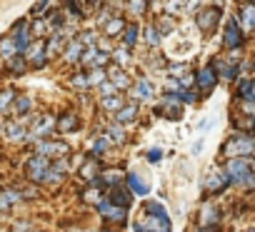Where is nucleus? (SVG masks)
Returning <instances> with one entry per match:
<instances>
[{
	"instance_id": "nucleus-6",
	"label": "nucleus",
	"mask_w": 255,
	"mask_h": 232,
	"mask_svg": "<svg viewBox=\"0 0 255 232\" xmlns=\"http://www.w3.org/2000/svg\"><path fill=\"white\" fill-rule=\"evenodd\" d=\"M153 115H155V118L168 120V123H180V120H183V115H185V105H183L180 95L163 92L160 100L153 105Z\"/></svg>"
},
{
	"instance_id": "nucleus-25",
	"label": "nucleus",
	"mask_w": 255,
	"mask_h": 232,
	"mask_svg": "<svg viewBox=\"0 0 255 232\" xmlns=\"http://www.w3.org/2000/svg\"><path fill=\"white\" fill-rule=\"evenodd\" d=\"M83 50H85V45H83V43L78 40V35H75V38H73V40H70V43L65 45V50H63V55H60V60H58V63L73 70V68H78Z\"/></svg>"
},
{
	"instance_id": "nucleus-55",
	"label": "nucleus",
	"mask_w": 255,
	"mask_h": 232,
	"mask_svg": "<svg viewBox=\"0 0 255 232\" xmlns=\"http://www.w3.org/2000/svg\"><path fill=\"white\" fill-rule=\"evenodd\" d=\"M145 157H148L150 165H160V160H163V150H160V148H150V150L145 153Z\"/></svg>"
},
{
	"instance_id": "nucleus-42",
	"label": "nucleus",
	"mask_w": 255,
	"mask_h": 232,
	"mask_svg": "<svg viewBox=\"0 0 255 232\" xmlns=\"http://www.w3.org/2000/svg\"><path fill=\"white\" fill-rule=\"evenodd\" d=\"M153 25L160 30V35L165 38V35H170L175 28H178V18H173V15H168V13H158L155 18H153Z\"/></svg>"
},
{
	"instance_id": "nucleus-49",
	"label": "nucleus",
	"mask_w": 255,
	"mask_h": 232,
	"mask_svg": "<svg viewBox=\"0 0 255 232\" xmlns=\"http://www.w3.org/2000/svg\"><path fill=\"white\" fill-rule=\"evenodd\" d=\"M55 5H58L55 0H35L33 8H30V13H28V18H45Z\"/></svg>"
},
{
	"instance_id": "nucleus-14",
	"label": "nucleus",
	"mask_w": 255,
	"mask_h": 232,
	"mask_svg": "<svg viewBox=\"0 0 255 232\" xmlns=\"http://www.w3.org/2000/svg\"><path fill=\"white\" fill-rule=\"evenodd\" d=\"M8 35L15 40V45H18V50H20V55H23L25 48L33 43V35H30V18L23 15V18L13 20V25L8 28Z\"/></svg>"
},
{
	"instance_id": "nucleus-31",
	"label": "nucleus",
	"mask_w": 255,
	"mask_h": 232,
	"mask_svg": "<svg viewBox=\"0 0 255 232\" xmlns=\"http://www.w3.org/2000/svg\"><path fill=\"white\" fill-rule=\"evenodd\" d=\"M113 148V143H110V138L105 135V133H100L98 138H93L90 140V145H88V153H85V157H98V160H103L105 155H108V150Z\"/></svg>"
},
{
	"instance_id": "nucleus-10",
	"label": "nucleus",
	"mask_w": 255,
	"mask_h": 232,
	"mask_svg": "<svg viewBox=\"0 0 255 232\" xmlns=\"http://www.w3.org/2000/svg\"><path fill=\"white\" fill-rule=\"evenodd\" d=\"M48 170H50V160L43 157V155H38V153H33V155L23 162V175H25V180H28V182H35V185H43V177H45Z\"/></svg>"
},
{
	"instance_id": "nucleus-18",
	"label": "nucleus",
	"mask_w": 255,
	"mask_h": 232,
	"mask_svg": "<svg viewBox=\"0 0 255 232\" xmlns=\"http://www.w3.org/2000/svg\"><path fill=\"white\" fill-rule=\"evenodd\" d=\"M173 230V222L170 220H163V217H155V215H143L133 222V232H170Z\"/></svg>"
},
{
	"instance_id": "nucleus-48",
	"label": "nucleus",
	"mask_w": 255,
	"mask_h": 232,
	"mask_svg": "<svg viewBox=\"0 0 255 232\" xmlns=\"http://www.w3.org/2000/svg\"><path fill=\"white\" fill-rule=\"evenodd\" d=\"M78 40H80L85 48H90V45H98V43L103 40V35H100L98 28H80V30H78Z\"/></svg>"
},
{
	"instance_id": "nucleus-37",
	"label": "nucleus",
	"mask_w": 255,
	"mask_h": 232,
	"mask_svg": "<svg viewBox=\"0 0 255 232\" xmlns=\"http://www.w3.org/2000/svg\"><path fill=\"white\" fill-rule=\"evenodd\" d=\"M110 63H115V65L128 70V65H133V50L125 48L123 43H115L113 50H110Z\"/></svg>"
},
{
	"instance_id": "nucleus-57",
	"label": "nucleus",
	"mask_w": 255,
	"mask_h": 232,
	"mask_svg": "<svg viewBox=\"0 0 255 232\" xmlns=\"http://www.w3.org/2000/svg\"><path fill=\"white\" fill-rule=\"evenodd\" d=\"M203 5H215V8H223L225 0H203Z\"/></svg>"
},
{
	"instance_id": "nucleus-21",
	"label": "nucleus",
	"mask_w": 255,
	"mask_h": 232,
	"mask_svg": "<svg viewBox=\"0 0 255 232\" xmlns=\"http://www.w3.org/2000/svg\"><path fill=\"white\" fill-rule=\"evenodd\" d=\"M108 80L118 87V92H128V90H130V85H133V75L128 73L125 68L115 65V63L108 65Z\"/></svg>"
},
{
	"instance_id": "nucleus-54",
	"label": "nucleus",
	"mask_w": 255,
	"mask_h": 232,
	"mask_svg": "<svg viewBox=\"0 0 255 232\" xmlns=\"http://www.w3.org/2000/svg\"><path fill=\"white\" fill-rule=\"evenodd\" d=\"M115 92H118V87H115L110 80H105L103 85L95 87V95H98V97H108V95H115Z\"/></svg>"
},
{
	"instance_id": "nucleus-53",
	"label": "nucleus",
	"mask_w": 255,
	"mask_h": 232,
	"mask_svg": "<svg viewBox=\"0 0 255 232\" xmlns=\"http://www.w3.org/2000/svg\"><path fill=\"white\" fill-rule=\"evenodd\" d=\"M35 227V222L33 220H15V222H10V227H8V232H30Z\"/></svg>"
},
{
	"instance_id": "nucleus-13",
	"label": "nucleus",
	"mask_w": 255,
	"mask_h": 232,
	"mask_svg": "<svg viewBox=\"0 0 255 232\" xmlns=\"http://www.w3.org/2000/svg\"><path fill=\"white\" fill-rule=\"evenodd\" d=\"M125 167H120V165H103L100 167V175H98V180L93 182V185H98V187H103V192L105 190H110V187H118V185H125Z\"/></svg>"
},
{
	"instance_id": "nucleus-39",
	"label": "nucleus",
	"mask_w": 255,
	"mask_h": 232,
	"mask_svg": "<svg viewBox=\"0 0 255 232\" xmlns=\"http://www.w3.org/2000/svg\"><path fill=\"white\" fill-rule=\"evenodd\" d=\"M65 177H68V172H65V170H60V167H55V165L50 162V170L45 172V177H43V185H40V187H50V190H58V187H63Z\"/></svg>"
},
{
	"instance_id": "nucleus-44",
	"label": "nucleus",
	"mask_w": 255,
	"mask_h": 232,
	"mask_svg": "<svg viewBox=\"0 0 255 232\" xmlns=\"http://www.w3.org/2000/svg\"><path fill=\"white\" fill-rule=\"evenodd\" d=\"M15 55H20L15 40H13L8 33H3V35H0V60L5 63V60H10V58H15Z\"/></svg>"
},
{
	"instance_id": "nucleus-40",
	"label": "nucleus",
	"mask_w": 255,
	"mask_h": 232,
	"mask_svg": "<svg viewBox=\"0 0 255 232\" xmlns=\"http://www.w3.org/2000/svg\"><path fill=\"white\" fill-rule=\"evenodd\" d=\"M100 200H103V187H98V185H93V182L80 185V202H85V205L95 207Z\"/></svg>"
},
{
	"instance_id": "nucleus-33",
	"label": "nucleus",
	"mask_w": 255,
	"mask_h": 232,
	"mask_svg": "<svg viewBox=\"0 0 255 232\" xmlns=\"http://www.w3.org/2000/svg\"><path fill=\"white\" fill-rule=\"evenodd\" d=\"M125 185L130 187V192L135 197H148V192H150V185H148V180L140 172H128L125 175Z\"/></svg>"
},
{
	"instance_id": "nucleus-3",
	"label": "nucleus",
	"mask_w": 255,
	"mask_h": 232,
	"mask_svg": "<svg viewBox=\"0 0 255 232\" xmlns=\"http://www.w3.org/2000/svg\"><path fill=\"white\" fill-rule=\"evenodd\" d=\"M53 135H58V115L50 110L35 112L28 125V145H33L35 140H43V138H53Z\"/></svg>"
},
{
	"instance_id": "nucleus-62",
	"label": "nucleus",
	"mask_w": 255,
	"mask_h": 232,
	"mask_svg": "<svg viewBox=\"0 0 255 232\" xmlns=\"http://www.w3.org/2000/svg\"><path fill=\"white\" fill-rule=\"evenodd\" d=\"M253 145H255V135H253Z\"/></svg>"
},
{
	"instance_id": "nucleus-58",
	"label": "nucleus",
	"mask_w": 255,
	"mask_h": 232,
	"mask_svg": "<svg viewBox=\"0 0 255 232\" xmlns=\"http://www.w3.org/2000/svg\"><path fill=\"white\" fill-rule=\"evenodd\" d=\"M30 232H48V230H35V227H33V230H30Z\"/></svg>"
},
{
	"instance_id": "nucleus-26",
	"label": "nucleus",
	"mask_w": 255,
	"mask_h": 232,
	"mask_svg": "<svg viewBox=\"0 0 255 232\" xmlns=\"http://www.w3.org/2000/svg\"><path fill=\"white\" fill-rule=\"evenodd\" d=\"M105 162L103 160H98V157H85V162L78 167V180H80V185H88V182H95L98 180V175H100V167H103Z\"/></svg>"
},
{
	"instance_id": "nucleus-12",
	"label": "nucleus",
	"mask_w": 255,
	"mask_h": 232,
	"mask_svg": "<svg viewBox=\"0 0 255 232\" xmlns=\"http://www.w3.org/2000/svg\"><path fill=\"white\" fill-rule=\"evenodd\" d=\"M58 115V135H73L83 128V115L78 107H63Z\"/></svg>"
},
{
	"instance_id": "nucleus-38",
	"label": "nucleus",
	"mask_w": 255,
	"mask_h": 232,
	"mask_svg": "<svg viewBox=\"0 0 255 232\" xmlns=\"http://www.w3.org/2000/svg\"><path fill=\"white\" fill-rule=\"evenodd\" d=\"M103 133L110 138L113 148H123V145L128 143V130H125V125H118V123H113V120H110V125H105V128H103Z\"/></svg>"
},
{
	"instance_id": "nucleus-47",
	"label": "nucleus",
	"mask_w": 255,
	"mask_h": 232,
	"mask_svg": "<svg viewBox=\"0 0 255 232\" xmlns=\"http://www.w3.org/2000/svg\"><path fill=\"white\" fill-rule=\"evenodd\" d=\"M30 35H33V40H45L50 35L48 20L45 18H30Z\"/></svg>"
},
{
	"instance_id": "nucleus-63",
	"label": "nucleus",
	"mask_w": 255,
	"mask_h": 232,
	"mask_svg": "<svg viewBox=\"0 0 255 232\" xmlns=\"http://www.w3.org/2000/svg\"><path fill=\"white\" fill-rule=\"evenodd\" d=\"M250 3H255V0H250Z\"/></svg>"
},
{
	"instance_id": "nucleus-34",
	"label": "nucleus",
	"mask_w": 255,
	"mask_h": 232,
	"mask_svg": "<svg viewBox=\"0 0 255 232\" xmlns=\"http://www.w3.org/2000/svg\"><path fill=\"white\" fill-rule=\"evenodd\" d=\"M125 92H115V95H108V97H98L95 102H98V110H103V112H108L110 115V118H113V115L125 105Z\"/></svg>"
},
{
	"instance_id": "nucleus-17",
	"label": "nucleus",
	"mask_w": 255,
	"mask_h": 232,
	"mask_svg": "<svg viewBox=\"0 0 255 232\" xmlns=\"http://www.w3.org/2000/svg\"><path fill=\"white\" fill-rule=\"evenodd\" d=\"M195 225H223V207L218 202H213V197H205L200 210H198V217H195Z\"/></svg>"
},
{
	"instance_id": "nucleus-7",
	"label": "nucleus",
	"mask_w": 255,
	"mask_h": 232,
	"mask_svg": "<svg viewBox=\"0 0 255 232\" xmlns=\"http://www.w3.org/2000/svg\"><path fill=\"white\" fill-rule=\"evenodd\" d=\"M228 187H233V185H230V180H228L223 165H213V167L205 172V177H203V195H205V197H220Z\"/></svg>"
},
{
	"instance_id": "nucleus-59",
	"label": "nucleus",
	"mask_w": 255,
	"mask_h": 232,
	"mask_svg": "<svg viewBox=\"0 0 255 232\" xmlns=\"http://www.w3.org/2000/svg\"><path fill=\"white\" fill-rule=\"evenodd\" d=\"M235 3H238V5H240V3H248V0H235Z\"/></svg>"
},
{
	"instance_id": "nucleus-32",
	"label": "nucleus",
	"mask_w": 255,
	"mask_h": 232,
	"mask_svg": "<svg viewBox=\"0 0 255 232\" xmlns=\"http://www.w3.org/2000/svg\"><path fill=\"white\" fill-rule=\"evenodd\" d=\"M10 112L15 115V118H25V115H33V112H35V102H33V97H30L28 92H18L15 100H13Z\"/></svg>"
},
{
	"instance_id": "nucleus-16",
	"label": "nucleus",
	"mask_w": 255,
	"mask_h": 232,
	"mask_svg": "<svg viewBox=\"0 0 255 232\" xmlns=\"http://www.w3.org/2000/svg\"><path fill=\"white\" fill-rule=\"evenodd\" d=\"M23 58L28 60L30 70H45V68L50 65V60H48V53H45V40H33V43L25 48Z\"/></svg>"
},
{
	"instance_id": "nucleus-28",
	"label": "nucleus",
	"mask_w": 255,
	"mask_h": 232,
	"mask_svg": "<svg viewBox=\"0 0 255 232\" xmlns=\"http://www.w3.org/2000/svg\"><path fill=\"white\" fill-rule=\"evenodd\" d=\"M65 85L80 95V92H90V82H88V70H80V68H73L68 75H65Z\"/></svg>"
},
{
	"instance_id": "nucleus-15",
	"label": "nucleus",
	"mask_w": 255,
	"mask_h": 232,
	"mask_svg": "<svg viewBox=\"0 0 255 232\" xmlns=\"http://www.w3.org/2000/svg\"><path fill=\"white\" fill-rule=\"evenodd\" d=\"M125 97L128 100H133V102H150L153 97H155V85L150 82V77H145V75H140L138 80H133V85H130V90L125 92Z\"/></svg>"
},
{
	"instance_id": "nucleus-27",
	"label": "nucleus",
	"mask_w": 255,
	"mask_h": 232,
	"mask_svg": "<svg viewBox=\"0 0 255 232\" xmlns=\"http://www.w3.org/2000/svg\"><path fill=\"white\" fill-rule=\"evenodd\" d=\"M103 197H108L113 205H120V207H128V210H130V205H133V200H135V195L130 192V187H128V185L110 187V190L103 192Z\"/></svg>"
},
{
	"instance_id": "nucleus-19",
	"label": "nucleus",
	"mask_w": 255,
	"mask_h": 232,
	"mask_svg": "<svg viewBox=\"0 0 255 232\" xmlns=\"http://www.w3.org/2000/svg\"><path fill=\"white\" fill-rule=\"evenodd\" d=\"M3 138L10 143V145H28V123L13 118V120H5V133Z\"/></svg>"
},
{
	"instance_id": "nucleus-20",
	"label": "nucleus",
	"mask_w": 255,
	"mask_h": 232,
	"mask_svg": "<svg viewBox=\"0 0 255 232\" xmlns=\"http://www.w3.org/2000/svg\"><path fill=\"white\" fill-rule=\"evenodd\" d=\"M140 102H133V100H125V105L113 115V123H118V125H133V123H138V118H140Z\"/></svg>"
},
{
	"instance_id": "nucleus-1",
	"label": "nucleus",
	"mask_w": 255,
	"mask_h": 232,
	"mask_svg": "<svg viewBox=\"0 0 255 232\" xmlns=\"http://www.w3.org/2000/svg\"><path fill=\"white\" fill-rule=\"evenodd\" d=\"M223 170H225V175H228V180H230L233 187H240L248 195L255 192L253 157H230V160H223Z\"/></svg>"
},
{
	"instance_id": "nucleus-2",
	"label": "nucleus",
	"mask_w": 255,
	"mask_h": 232,
	"mask_svg": "<svg viewBox=\"0 0 255 232\" xmlns=\"http://www.w3.org/2000/svg\"><path fill=\"white\" fill-rule=\"evenodd\" d=\"M253 155H255L253 135L240 133V130H233L225 138V143L220 145V157L223 160H230V157H253Z\"/></svg>"
},
{
	"instance_id": "nucleus-11",
	"label": "nucleus",
	"mask_w": 255,
	"mask_h": 232,
	"mask_svg": "<svg viewBox=\"0 0 255 232\" xmlns=\"http://www.w3.org/2000/svg\"><path fill=\"white\" fill-rule=\"evenodd\" d=\"M193 73H195V90L200 92V97H208V95L218 87V82H220V77H218V73H215V68H213L210 63L200 65V68L193 70Z\"/></svg>"
},
{
	"instance_id": "nucleus-8",
	"label": "nucleus",
	"mask_w": 255,
	"mask_h": 232,
	"mask_svg": "<svg viewBox=\"0 0 255 232\" xmlns=\"http://www.w3.org/2000/svg\"><path fill=\"white\" fill-rule=\"evenodd\" d=\"M33 153L48 157V160H55V157H70L73 155V148L65 143V140H58V138H43V140H35L33 143Z\"/></svg>"
},
{
	"instance_id": "nucleus-45",
	"label": "nucleus",
	"mask_w": 255,
	"mask_h": 232,
	"mask_svg": "<svg viewBox=\"0 0 255 232\" xmlns=\"http://www.w3.org/2000/svg\"><path fill=\"white\" fill-rule=\"evenodd\" d=\"M45 20H48V28H50V33H55V30H60V28H65L68 25V18H65V10L60 8V5H55L48 15H45Z\"/></svg>"
},
{
	"instance_id": "nucleus-52",
	"label": "nucleus",
	"mask_w": 255,
	"mask_h": 232,
	"mask_svg": "<svg viewBox=\"0 0 255 232\" xmlns=\"http://www.w3.org/2000/svg\"><path fill=\"white\" fill-rule=\"evenodd\" d=\"M183 90H185V85H183L180 80H175V77H165V82H163V92L183 95Z\"/></svg>"
},
{
	"instance_id": "nucleus-22",
	"label": "nucleus",
	"mask_w": 255,
	"mask_h": 232,
	"mask_svg": "<svg viewBox=\"0 0 255 232\" xmlns=\"http://www.w3.org/2000/svg\"><path fill=\"white\" fill-rule=\"evenodd\" d=\"M125 25H128V15H125V13H115V15L100 28V35H103L105 40H120Z\"/></svg>"
},
{
	"instance_id": "nucleus-23",
	"label": "nucleus",
	"mask_w": 255,
	"mask_h": 232,
	"mask_svg": "<svg viewBox=\"0 0 255 232\" xmlns=\"http://www.w3.org/2000/svg\"><path fill=\"white\" fill-rule=\"evenodd\" d=\"M18 205H23V195H20L18 185H3V190H0V215L10 212Z\"/></svg>"
},
{
	"instance_id": "nucleus-36",
	"label": "nucleus",
	"mask_w": 255,
	"mask_h": 232,
	"mask_svg": "<svg viewBox=\"0 0 255 232\" xmlns=\"http://www.w3.org/2000/svg\"><path fill=\"white\" fill-rule=\"evenodd\" d=\"M233 95H235V100H248V97H255V77H250V75H240L238 77V82L233 85Z\"/></svg>"
},
{
	"instance_id": "nucleus-43",
	"label": "nucleus",
	"mask_w": 255,
	"mask_h": 232,
	"mask_svg": "<svg viewBox=\"0 0 255 232\" xmlns=\"http://www.w3.org/2000/svg\"><path fill=\"white\" fill-rule=\"evenodd\" d=\"M163 73H165V77H175V80H183L188 73H190V65L188 63H183V60H168L165 63V68H163Z\"/></svg>"
},
{
	"instance_id": "nucleus-4",
	"label": "nucleus",
	"mask_w": 255,
	"mask_h": 232,
	"mask_svg": "<svg viewBox=\"0 0 255 232\" xmlns=\"http://www.w3.org/2000/svg\"><path fill=\"white\" fill-rule=\"evenodd\" d=\"M245 43H248V35H245V30L240 28L235 13L228 15V18L223 20V35H220L223 50H225V53H243Z\"/></svg>"
},
{
	"instance_id": "nucleus-50",
	"label": "nucleus",
	"mask_w": 255,
	"mask_h": 232,
	"mask_svg": "<svg viewBox=\"0 0 255 232\" xmlns=\"http://www.w3.org/2000/svg\"><path fill=\"white\" fill-rule=\"evenodd\" d=\"M185 10H188V0H165V5H163V13L173 18H180Z\"/></svg>"
},
{
	"instance_id": "nucleus-51",
	"label": "nucleus",
	"mask_w": 255,
	"mask_h": 232,
	"mask_svg": "<svg viewBox=\"0 0 255 232\" xmlns=\"http://www.w3.org/2000/svg\"><path fill=\"white\" fill-rule=\"evenodd\" d=\"M108 80V68H90L88 70V82H90V90H95L98 85H103Z\"/></svg>"
},
{
	"instance_id": "nucleus-29",
	"label": "nucleus",
	"mask_w": 255,
	"mask_h": 232,
	"mask_svg": "<svg viewBox=\"0 0 255 232\" xmlns=\"http://www.w3.org/2000/svg\"><path fill=\"white\" fill-rule=\"evenodd\" d=\"M140 35H143V28H140V23H138V20H128V25H125L123 35H120V43H123L125 48L135 50V48L140 45Z\"/></svg>"
},
{
	"instance_id": "nucleus-61",
	"label": "nucleus",
	"mask_w": 255,
	"mask_h": 232,
	"mask_svg": "<svg viewBox=\"0 0 255 232\" xmlns=\"http://www.w3.org/2000/svg\"><path fill=\"white\" fill-rule=\"evenodd\" d=\"M253 170H255V155H253Z\"/></svg>"
},
{
	"instance_id": "nucleus-5",
	"label": "nucleus",
	"mask_w": 255,
	"mask_h": 232,
	"mask_svg": "<svg viewBox=\"0 0 255 232\" xmlns=\"http://www.w3.org/2000/svg\"><path fill=\"white\" fill-rule=\"evenodd\" d=\"M225 20V13L223 8H215V5H200L195 10V28L203 38H213L220 28V23Z\"/></svg>"
},
{
	"instance_id": "nucleus-30",
	"label": "nucleus",
	"mask_w": 255,
	"mask_h": 232,
	"mask_svg": "<svg viewBox=\"0 0 255 232\" xmlns=\"http://www.w3.org/2000/svg\"><path fill=\"white\" fill-rule=\"evenodd\" d=\"M28 73H30V65H28V60L23 55H15V58L3 63V75L5 77H23Z\"/></svg>"
},
{
	"instance_id": "nucleus-46",
	"label": "nucleus",
	"mask_w": 255,
	"mask_h": 232,
	"mask_svg": "<svg viewBox=\"0 0 255 232\" xmlns=\"http://www.w3.org/2000/svg\"><path fill=\"white\" fill-rule=\"evenodd\" d=\"M15 95H18V90L13 85H3V87H0V115H8L10 112Z\"/></svg>"
},
{
	"instance_id": "nucleus-24",
	"label": "nucleus",
	"mask_w": 255,
	"mask_h": 232,
	"mask_svg": "<svg viewBox=\"0 0 255 232\" xmlns=\"http://www.w3.org/2000/svg\"><path fill=\"white\" fill-rule=\"evenodd\" d=\"M235 18L240 23V28L245 30V35H253L255 33V3H240L238 10H235Z\"/></svg>"
},
{
	"instance_id": "nucleus-35",
	"label": "nucleus",
	"mask_w": 255,
	"mask_h": 232,
	"mask_svg": "<svg viewBox=\"0 0 255 232\" xmlns=\"http://www.w3.org/2000/svg\"><path fill=\"white\" fill-rule=\"evenodd\" d=\"M140 43L148 48V50H160V45H163V35H160V30L153 25V20L150 23H145L143 25V35H140Z\"/></svg>"
},
{
	"instance_id": "nucleus-41",
	"label": "nucleus",
	"mask_w": 255,
	"mask_h": 232,
	"mask_svg": "<svg viewBox=\"0 0 255 232\" xmlns=\"http://www.w3.org/2000/svg\"><path fill=\"white\" fill-rule=\"evenodd\" d=\"M125 15L128 20H140L148 15V0H125Z\"/></svg>"
},
{
	"instance_id": "nucleus-56",
	"label": "nucleus",
	"mask_w": 255,
	"mask_h": 232,
	"mask_svg": "<svg viewBox=\"0 0 255 232\" xmlns=\"http://www.w3.org/2000/svg\"><path fill=\"white\" fill-rule=\"evenodd\" d=\"M193 232H223V225H195V230Z\"/></svg>"
},
{
	"instance_id": "nucleus-9",
	"label": "nucleus",
	"mask_w": 255,
	"mask_h": 232,
	"mask_svg": "<svg viewBox=\"0 0 255 232\" xmlns=\"http://www.w3.org/2000/svg\"><path fill=\"white\" fill-rule=\"evenodd\" d=\"M95 212L100 215V220L105 225H113V227H123L128 222V207H120V205H113L108 197H103L98 205H95Z\"/></svg>"
},
{
	"instance_id": "nucleus-60",
	"label": "nucleus",
	"mask_w": 255,
	"mask_h": 232,
	"mask_svg": "<svg viewBox=\"0 0 255 232\" xmlns=\"http://www.w3.org/2000/svg\"><path fill=\"white\" fill-rule=\"evenodd\" d=\"M245 232H255V227H248V230H245Z\"/></svg>"
}]
</instances>
